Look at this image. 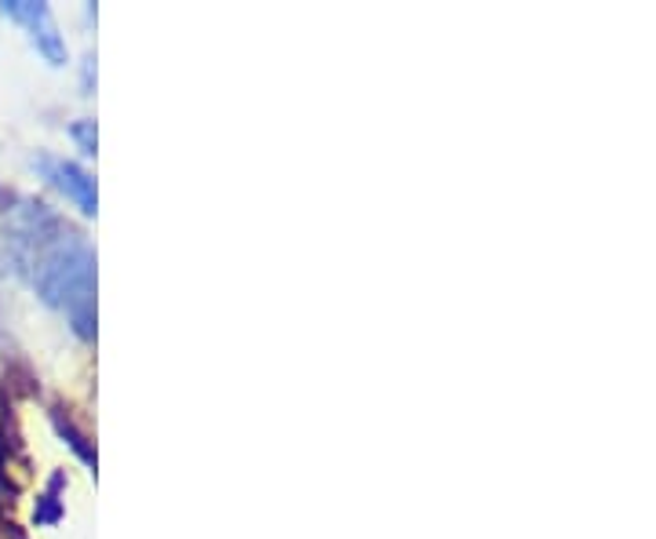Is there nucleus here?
<instances>
[{"label":"nucleus","mask_w":656,"mask_h":539,"mask_svg":"<svg viewBox=\"0 0 656 539\" xmlns=\"http://www.w3.org/2000/svg\"><path fill=\"white\" fill-rule=\"evenodd\" d=\"M30 41H33V47L44 55V63L47 66H66V58H69V52H66V41H63V33H58V26H55V19H52V8H44L37 19L30 22Z\"/></svg>","instance_id":"nucleus-3"},{"label":"nucleus","mask_w":656,"mask_h":539,"mask_svg":"<svg viewBox=\"0 0 656 539\" xmlns=\"http://www.w3.org/2000/svg\"><path fill=\"white\" fill-rule=\"evenodd\" d=\"M33 168H37L47 183L58 190V194H66L69 201H74L85 215L99 212V190H95V179L77 161H63V158H47V153H41V158L33 161Z\"/></svg>","instance_id":"nucleus-2"},{"label":"nucleus","mask_w":656,"mask_h":539,"mask_svg":"<svg viewBox=\"0 0 656 539\" xmlns=\"http://www.w3.org/2000/svg\"><path fill=\"white\" fill-rule=\"evenodd\" d=\"M33 289L47 306L66 310L80 339H95V251L80 237L66 234L41 251Z\"/></svg>","instance_id":"nucleus-1"},{"label":"nucleus","mask_w":656,"mask_h":539,"mask_svg":"<svg viewBox=\"0 0 656 539\" xmlns=\"http://www.w3.org/2000/svg\"><path fill=\"white\" fill-rule=\"evenodd\" d=\"M52 427H55V434L77 452V460L95 471V463H99V456H95V445H92V441H88L85 434H80V430H77L74 423H69V419H66L63 412H52Z\"/></svg>","instance_id":"nucleus-4"},{"label":"nucleus","mask_w":656,"mask_h":539,"mask_svg":"<svg viewBox=\"0 0 656 539\" xmlns=\"http://www.w3.org/2000/svg\"><path fill=\"white\" fill-rule=\"evenodd\" d=\"M69 139H74L77 147L85 150V153H95V150H99V136H95V121H88V117H85V121H74V125H69Z\"/></svg>","instance_id":"nucleus-6"},{"label":"nucleus","mask_w":656,"mask_h":539,"mask_svg":"<svg viewBox=\"0 0 656 539\" xmlns=\"http://www.w3.org/2000/svg\"><path fill=\"white\" fill-rule=\"evenodd\" d=\"M58 488H63V474H55L52 485H47V493L41 496V507H37L41 525H52V521L63 518V507H58Z\"/></svg>","instance_id":"nucleus-5"},{"label":"nucleus","mask_w":656,"mask_h":539,"mask_svg":"<svg viewBox=\"0 0 656 539\" xmlns=\"http://www.w3.org/2000/svg\"><path fill=\"white\" fill-rule=\"evenodd\" d=\"M80 84H85V95L95 91V58L92 55L85 58V66H80Z\"/></svg>","instance_id":"nucleus-7"}]
</instances>
